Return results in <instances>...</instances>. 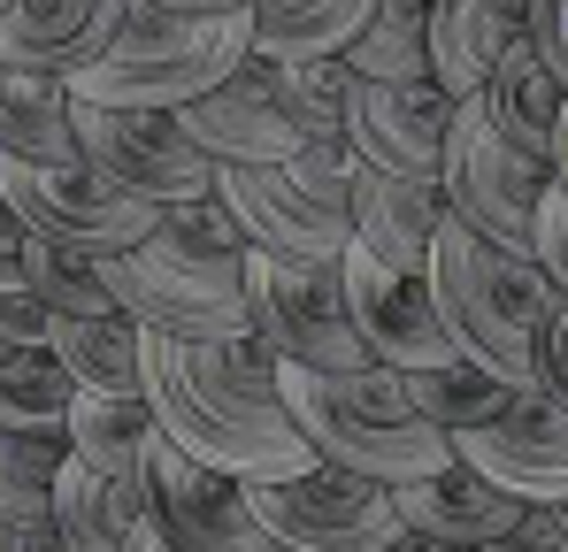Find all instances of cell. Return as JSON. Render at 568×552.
Instances as JSON below:
<instances>
[{
    "mask_svg": "<svg viewBox=\"0 0 568 552\" xmlns=\"http://www.w3.org/2000/svg\"><path fill=\"white\" fill-rule=\"evenodd\" d=\"M284 70H292L300 108L315 115V131H346V100L362 85V70H354L346 54H315V62H284Z\"/></svg>",
    "mask_w": 568,
    "mask_h": 552,
    "instance_id": "obj_32",
    "label": "cell"
},
{
    "mask_svg": "<svg viewBox=\"0 0 568 552\" xmlns=\"http://www.w3.org/2000/svg\"><path fill=\"white\" fill-rule=\"evenodd\" d=\"M31 292L54 307V315H100L115 307L108 276H100V254H78V246H54L31 231Z\"/></svg>",
    "mask_w": 568,
    "mask_h": 552,
    "instance_id": "obj_31",
    "label": "cell"
},
{
    "mask_svg": "<svg viewBox=\"0 0 568 552\" xmlns=\"http://www.w3.org/2000/svg\"><path fill=\"white\" fill-rule=\"evenodd\" d=\"M430 292L446 307V330L462 338V354L515 384H530V338L554 315L561 284L546 276L538 254H515L499 238H484L476 223H462L446 207L438 238H430Z\"/></svg>",
    "mask_w": 568,
    "mask_h": 552,
    "instance_id": "obj_5",
    "label": "cell"
},
{
    "mask_svg": "<svg viewBox=\"0 0 568 552\" xmlns=\"http://www.w3.org/2000/svg\"><path fill=\"white\" fill-rule=\"evenodd\" d=\"M54 361L70 368L78 384L100 391H146V323L123 315V307H100V315H54Z\"/></svg>",
    "mask_w": 568,
    "mask_h": 552,
    "instance_id": "obj_25",
    "label": "cell"
},
{
    "mask_svg": "<svg viewBox=\"0 0 568 552\" xmlns=\"http://www.w3.org/2000/svg\"><path fill=\"white\" fill-rule=\"evenodd\" d=\"M392 499H399V522L415 530V545H438V552H507L523 514H530V499L491 483L469 453H454L430 476L392 483Z\"/></svg>",
    "mask_w": 568,
    "mask_h": 552,
    "instance_id": "obj_15",
    "label": "cell"
},
{
    "mask_svg": "<svg viewBox=\"0 0 568 552\" xmlns=\"http://www.w3.org/2000/svg\"><path fill=\"white\" fill-rule=\"evenodd\" d=\"M254 54V8H170V0H131L115 39L70 78L78 100L115 108H185L207 85H223Z\"/></svg>",
    "mask_w": 568,
    "mask_h": 552,
    "instance_id": "obj_4",
    "label": "cell"
},
{
    "mask_svg": "<svg viewBox=\"0 0 568 552\" xmlns=\"http://www.w3.org/2000/svg\"><path fill=\"white\" fill-rule=\"evenodd\" d=\"M8 8H16V0H0V16H8Z\"/></svg>",
    "mask_w": 568,
    "mask_h": 552,
    "instance_id": "obj_40",
    "label": "cell"
},
{
    "mask_svg": "<svg viewBox=\"0 0 568 552\" xmlns=\"http://www.w3.org/2000/svg\"><path fill=\"white\" fill-rule=\"evenodd\" d=\"M561 92H568V78L530 47V39H515L507 54H499V70L484 78V115L530 154V162H546L554 170V131H561Z\"/></svg>",
    "mask_w": 568,
    "mask_h": 552,
    "instance_id": "obj_21",
    "label": "cell"
},
{
    "mask_svg": "<svg viewBox=\"0 0 568 552\" xmlns=\"http://www.w3.org/2000/svg\"><path fill=\"white\" fill-rule=\"evenodd\" d=\"M146 483H154V499H162L170 552H277L270 522L254 514L246 476L200 460L192 446H178L170 430H154V446H146Z\"/></svg>",
    "mask_w": 568,
    "mask_h": 552,
    "instance_id": "obj_12",
    "label": "cell"
},
{
    "mask_svg": "<svg viewBox=\"0 0 568 552\" xmlns=\"http://www.w3.org/2000/svg\"><path fill=\"white\" fill-rule=\"evenodd\" d=\"M54 522L70 552H170V522L146 476H108L93 460H62L54 476Z\"/></svg>",
    "mask_w": 568,
    "mask_h": 552,
    "instance_id": "obj_18",
    "label": "cell"
},
{
    "mask_svg": "<svg viewBox=\"0 0 568 552\" xmlns=\"http://www.w3.org/2000/svg\"><path fill=\"white\" fill-rule=\"evenodd\" d=\"M454 453H469L491 483H507L530 507H561L568 499V407L546 399L538 384H523L499 422L454 438Z\"/></svg>",
    "mask_w": 568,
    "mask_h": 552,
    "instance_id": "obj_17",
    "label": "cell"
},
{
    "mask_svg": "<svg viewBox=\"0 0 568 552\" xmlns=\"http://www.w3.org/2000/svg\"><path fill=\"white\" fill-rule=\"evenodd\" d=\"M407 391H415V407H423L446 438H469V430H484V422L507 415V399H515L523 384L499 376V368H484V361H469V354H454V361L407 368Z\"/></svg>",
    "mask_w": 568,
    "mask_h": 552,
    "instance_id": "obj_27",
    "label": "cell"
},
{
    "mask_svg": "<svg viewBox=\"0 0 568 552\" xmlns=\"http://www.w3.org/2000/svg\"><path fill=\"white\" fill-rule=\"evenodd\" d=\"M254 491V514L270 522L277 552H392L415 545V530L399 522V499L384 476H362L346 460H307L292 476L270 483H246Z\"/></svg>",
    "mask_w": 568,
    "mask_h": 552,
    "instance_id": "obj_6",
    "label": "cell"
},
{
    "mask_svg": "<svg viewBox=\"0 0 568 552\" xmlns=\"http://www.w3.org/2000/svg\"><path fill=\"white\" fill-rule=\"evenodd\" d=\"M70 460L62 430H0V522L54 514V476Z\"/></svg>",
    "mask_w": 568,
    "mask_h": 552,
    "instance_id": "obj_30",
    "label": "cell"
},
{
    "mask_svg": "<svg viewBox=\"0 0 568 552\" xmlns=\"http://www.w3.org/2000/svg\"><path fill=\"white\" fill-rule=\"evenodd\" d=\"M284 407L307 430V446L323 460H346L362 476L407 483L454 460V438L415 407L407 368L369 361V368H307L284 361Z\"/></svg>",
    "mask_w": 568,
    "mask_h": 552,
    "instance_id": "obj_3",
    "label": "cell"
},
{
    "mask_svg": "<svg viewBox=\"0 0 568 552\" xmlns=\"http://www.w3.org/2000/svg\"><path fill=\"white\" fill-rule=\"evenodd\" d=\"M146 399L178 446L246 483H270L315 460L307 430L284 407V354L262 330H231V338L146 330Z\"/></svg>",
    "mask_w": 568,
    "mask_h": 552,
    "instance_id": "obj_1",
    "label": "cell"
},
{
    "mask_svg": "<svg viewBox=\"0 0 568 552\" xmlns=\"http://www.w3.org/2000/svg\"><path fill=\"white\" fill-rule=\"evenodd\" d=\"M346 62L362 78H430V0H369Z\"/></svg>",
    "mask_w": 568,
    "mask_h": 552,
    "instance_id": "obj_29",
    "label": "cell"
},
{
    "mask_svg": "<svg viewBox=\"0 0 568 552\" xmlns=\"http://www.w3.org/2000/svg\"><path fill=\"white\" fill-rule=\"evenodd\" d=\"M170 8H207V16H223V8H254V0H170Z\"/></svg>",
    "mask_w": 568,
    "mask_h": 552,
    "instance_id": "obj_38",
    "label": "cell"
},
{
    "mask_svg": "<svg viewBox=\"0 0 568 552\" xmlns=\"http://www.w3.org/2000/svg\"><path fill=\"white\" fill-rule=\"evenodd\" d=\"M515 39H523V16L507 0H430V78L454 100L484 92Z\"/></svg>",
    "mask_w": 568,
    "mask_h": 552,
    "instance_id": "obj_22",
    "label": "cell"
},
{
    "mask_svg": "<svg viewBox=\"0 0 568 552\" xmlns=\"http://www.w3.org/2000/svg\"><path fill=\"white\" fill-rule=\"evenodd\" d=\"M215 192L239 207L254 246H277L300 262H338L354 246V207L323 200L292 162H215Z\"/></svg>",
    "mask_w": 568,
    "mask_h": 552,
    "instance_id": "obj_14",
    "label": "cell"
},
{
    "mask_svg": "<svg viewBox=\"0 0 568 552\" xmlns=\"http://www.w3.org/2000/svg\"><path fill=\"white\" fill-rule=\"evenodd\" d=\"M0 192H8V207H16L39 238L78 246V254H131V246L162 223L154 200L108 184L93 162H31V154H0Z\"/></svg>",
    "mask_w": 568,
    "mask_h": 552,
    "instance_id": "obj_10",
    "label": "cell"
},
{
    "mask_svg": "<svg viewBox=\"0 0 568 552\" xmlns=\"http://www.w3.org/2000/svg\"><path fill=\"white\" fill-rule=\"evenodd\" d=\"M554 184L568 192V92H561V131H554Z\"/></svg>",
    "mask_w": 568,
    "mask_h": 552,
    "instance_id": "obj_37",
    "label": "cell"
},
{
    "mask_svg": "<svg viewBox=\"0 0 568 552\" xmlns=\"http://www.w3.org/2000/svg\"><path fill=\"white\" fill-rule=\"evenodd\" d=\"M154 430H162V415H154L146 391H100V384H78L70 422H62L70 453L93 460V468H108V476H146Z\"/></svg>",
    "mask_w": 568,
    "mask_h": 552,
    "instance_id": "obj_24",
    "label": "cell"
},
{
    "mask_svg": "<svg viewBox=\"0 0 568 552\" xmlns=\"http://www.w3.org/2000/svg\"><path fill=\"white\" fill-rule=\"evenodd\" d=\"M546 184L554 170L546 162H530L491 115H484V100H462L454 108V139H446V170H438V192H446V207L476 223L484 238H499V246H515V254H538V200H546Z\"/></svg>",
    "mask_w": 568,
    "mask_h": 552,
    "instance_id": "obj_8",
    "label": "cell"
},
{
    "mask_svg": "<svg viewBox=\"0 0 568 552\" xmlns=\"http://www.w3.org/2000/svg\"><path fill=\"white\" fill-rule=\"evenodd\" d=\"M246 307H254V330L284 361L369 368L338 262H300V254H277V246H246Z\"/></svg>",
    "mask_w": 568,
    "mask_h": 552,
    "instance_id": "obj_7",
    "label": "cell"
},
{
    "mask_svg": "<svg viewBox=\"0 0 568 552\" xmlns=\"http://www.w3.org/2000/svg\"><path fill=\"white\" fill-rule=\"evenodd\" d=\"M0 354H16V346H8V338H0Z\"/></svg>",
    "mask_w": 568,
    "mask_h": 552,
    "instance_id": "obj_39",
    "label": "cell"
},
{
    "mask_svg": "<svg viewBox=\"0 0 568 552\" xmlns=\"http://www.w3.org/2000/svg\"><path fill=\"white\" fill-rule=\"evenodd\" d=\"M123 8H131V0H16V8L0 16V62L78 78L100 47L115 39Z\"/></svg>",
    "mask_w": 568,
    "mask_h": 552,
    "instance_id": "obj_20",
    "label": "cell"
},
{
    "mask_svg": "<svg viewBox=\"0 0 568 552\" xmlns=\"http://www.w3.org/2000/svg\"><path fill=\"white\" fill-rule=\"evenodd\" d=\"M523 39L554 62L568 78V0H530V16H523Z\"/></svg>",
    "mask_w": 568,
    "mask_h": 552,
    "instance_id": "obj_36",
    "label": "cell"
},
{
    "mask_svg": "<svg viewBox=\"0 0 568 552\" xmlns=\"http://www.w3.org/2000/svg\"><path fill=\"white\" fill-rule=\"evenodd\" d=\"M362 23H369V0H254V54L270 62L346 54Z\"/></svg>",
    "mask_w": 568,
    "mask_h": 552,
    "instance_id": "obj_26",
    "label": "cell"
},
{
    "mask_svg": "<svg viewBox=\"0 0 568 552\" xmlns=\"http://www.w3.org/2000/svg\"><path fill=\"white\" fill-rule=\"evenodd\" d=\"M530 384L568 407V299H554V315H546L538 338H530Z\"/></svg>",
    "mask_w": 568,
    "mask_h": 552,
    "instance_id": "obj_33",
    "label": "cell"
},
{
    "mask_svg": "<svg viewBox=\"0 0 568 552\" xmlns=\"http://www.w3.org/2000/svg\"><path fill=\"white\" fill-rule=\"evenodd\" d=\"M178 123H185L215 162H292V154L315 139V115L300 108L292 70L270 62V54H246L223 85H207L200 100H185Z\"/></svg>",
    "mask_w": 568,
    "mask_h": 552,
    "instance_id": "obj_11",
    "label": "cell"
},
{
    "mask_svg": "<svg viewBox=\"0 0 568 552\" xmlns=\"http://www.w3.org/2000/svg\"><path fill=\"white\" fill-rule=\"evenodd\" d=\"M0 154L31 162H85L78 123H70V78L0 62Z\"/></svg>",
    "mask_w": 568,
    "mask_h": 552,
    "instance_id": "obj_23",
    "label": "cell"
},
{
    "mask_svg": "<svg viewBox=\"0 0 568 552\" xmlns=\"http://www.w3.org/2000/svg\"><path fill=\"white\" fill-rule=\"evenodd\" d=\"M538 262L568 299V192L561 184H546V200H538Z\"/></svg>",
    "mask_w": 568,
    "mask_h": 552,
    "instance_id": "obj_35",
    "label": "cell"
},
{
    "mask_svg": "<svg viewBox=\"0 0 568 552\" xmlns=\"http://www.w3.org/2000/svg\"><path fill=\"white\" fill-rule=\"evenodd\" d=\"M70 123H78V146L108 184L154 200V207H178L215 192V154L178 123V108H115V100H78L70 92Z\"/></svg>",
    "mask_w": 568,
    "mask_h": 552,
    "instance_id": "obj_9",
    "label": "cell"
},
{
    "mask_svg": "<svg viewBox=\"0 0 568 552\" xmlns=\"http://www.w3.org/2000/svg\"><path fill=\"white\" fill-rule=\"evenodd\" d=\"M246 223L223 192H200L162 207V223L131 246V254H100V276L115 292L123 315H139L146 330L170 338H231L254 330L246 307Z\"/></svg>",
    "mask_w": 568,
    "mask_h": 552,
    "instance_id": "obj_2",
    "label": "cell"
},
{
    "mask_svg": "<svg viewBox=\"0 0 568 552\" xmlns=\"http://www.w3.org/2000/svg\"><path fill=\"white\" fill-rule=\"evenodd\" d=\"M338 269H346V307H354V330H362L369 361L430 368V361L462 354V338L446 330V307L430 292V269H392L362 238L338 254Z\"/></svg>",
    "mask_w": 568,
    "mask_h": 552,
    "instance_id": "obj_13",
    "label": "cell"
},
{
    "mask_svg": "<svg viewBox=\"0 0 568 552\" xmlns=\"http://www.w3.org/2000/svg\"><path fill=\"white\" fill-rule=\"evenodd\" d=\"M438 223H446L438 177H399V170H377V162L354 170V238L377 262H392V269H430Z\"/></svg>",
    "mask_w": 568,
    "mask_h": 552,
    "instance_id": "obj_19",
    "label": "cell"
},
{
    "mask_svg": "<svg viewBox=\"0 0 568 552\" xmlns=\"http://www.w3.org/2000/svg\"><path fill=\"white\" fill-rule=\"evenodd\" d=\"M78 399V376L54 361V346L0 354V430H62Z\"/></svg>",
    "mask_w": 568,
    "mask_h": 552,
    "instance_id": "obj_28",
    "label": "cell"
},
{
    "mask_svg": "<svg viewBox=\"0 0 568 552\" xmlns=\"http://www.w3.org/2000/svg\"><path fill=\"white\" fill-rule=\"evenodd\" d=\"M454 92L438 78H362L346 100V139L362 162L399 170V177H438L446 139H454Z\"/></svg>",
    "mask_w": 568,
    "mask_h": 552,
    "instance_id": "obj_16",
    "label": "cell"
},
{
    "mask_svg": "<svg viewBox=\"0 0 568 552\" xmlns=\"http://www.w3.org/2000/svg\"><path fill=\"white\" fill-rule=\"evenodd\" d=\"M0 338L8 346H47L54 338V307L31 284H0Z\"/></svg>",
    "mask_w": 568,
    "mask_h": 552,
    "instance_id": "obj_34",
    "label": "cell"
}]
</instances>
